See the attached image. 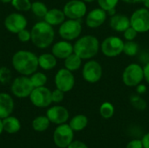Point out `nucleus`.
Listing matches in <instances>:
<instances>
[{
    "instance_id": "1",
    "label": "nucleus",
    "mask_w": 149,
    "mask_h": 148,
    "mask_svg": "<svg viewBox=\"0 0 149 148\" xmlns=\"http://www.w3.org/2000/svg\"><path fill=\"white\" fill-rule=\"evenodd\" d=\"M11 64L14 70L20 75L30 77L38 68V58L32 51L20 50L12 56Z\"/></svg>"
},
{
    "instance_id": "2",
    "label": "nucleus",
    "mask_w": 149,
    "mask_h": 148,
    "mask_svg": "<svg viewBox=\"0 0 149 148\" xmlns=\"http://www.w3.org/2000/svg\"><path fill=\"white\" fill-rule=\"evenodd\" d=\"M31 43L39 49L48 48L54 41L55 31L53 26L45 20L36 23L31 30Z\"/></svg>"
},
{
    "instance_id": "3",
    "label": "nucleus",
    "mask_w": 149,
    "mask_h": 148,
    "mask_svg": "<svg viewBox=\"0 0 149 148\" xmlns=\"http://www.w3.org/2000/svg\"><path fill=\"white\" fill-rule=\"evenodd\" d=\"M100 47V41L96 37L85 35L74 43L73 52L83 60H89L98 54Z\"/></svg>"
},
{
    "instance_id": "4",
    "label": "nucleus",
    "mask_w": 149,
    "mask_h": 148,
    "mask_svg": "<svg viewBox=\"0 0 149 148\" xmlns=\"http://www.w3.org/2000/svg\"><path fill=\"white\" fill-rule=\"evenodd\" d=\"M144 79L143 67L135 63L128 65L123 71L122 81L128 87H136Z\"/></svg>"
},
{
    "instance_id": "5",
    "label": "nucleus",
    "mask_w": 149,
    "mask_h": 148,
    "mask_svg": "<svg viewBox=\"0 0 149 148\" xmlns=\"http://www.w3.org/2000/svg\"><path fill=\"white\" fill-rule=\"evenodd\" d=\"M82 32V24L80 19L65 20L58 28V34L62 39L72 41L78 38Z\"/></svg>"
},
{
    "instance_id": "6",
    "label": "nucleus",
    "mask_w": 149,
    "mask_h": 148,
    "mask_svg": "<svg viewBox=\"0 0 149 148\" xmlns=\"http://www.w3.org/2000/svg\"><path fill=\"white\" fill-rule=\"evenodd\" d=\"M33 89L34 86L31 82L30 77L24 75L15 78L10 85V91L12 94L19 99L29 97Z\"/></svg>"
},
{
    "instance_id": "7",
    "label": "nucleus",
    "mask_w": 149,
    "mask_h": 148,
    "mask_svg": "<svg viewBox=\"0 0 149 148\" xmlns=\"http://www.w3.org/2000/svg\"><path fill=\"white\" fill-rule=\"evenodd\" d=\"M124 41L116 36H110L105 38L101 44L100 50L102 53L108 58H114L123 52Z\"/></svg>"
},
{
    "instance_id": "8",
    "label": "nucleus",
    "mask_w": 149,
    "mask_h": 148,
    "mask_svg": "<svg viewBox=\"0 0 149 148\" xmlns=\"http://www.w3.org/2000/svg\"><path fill=\"white\" fill-rule=\"evenodd\" d=\"M130 24L138 33L149 31V10L140 8L133 12L130 17Z\"/></svg>"
},
{
    "instance_id": "9",
    "label": "nucleus",
    "mask_w": 149,
    "mask_h": 148,
    "mask_svg": "<svg viewBox=\"0 0 149 148\" xmlns=\"http://www.w3.org/2000/svg\"><path fill=\"white\" fill-rule=\"evenodd\" d=\"M102 66L101 65L93 59H89L83 66L82 77L85 81L93 84L99 82L102 78Z\"/></svg>"
},
{
    "instance_id": "10",
    "label": "nucleus",
    "mask_w": 149,
    "mask_h": 148,
    "mask_svg": "<svg viewBox=\"0 0 149 148\" xmlns=\"http://www.w3.org/2000/svg\"><path fill=\"white\" fill-rule=\"evenodd\" d=\"M31 104L39 108L48 107L52 103V91L45 86L36 87L29 96Z\"/></svg>"
},
{
    "instance_id": "11",
    "label": "nucleus",
    "mask_w": 149,
    "mask_h": 148,
    "mask_svg": "<svg viewBox=\"0 0 149 148\" xmlns=\"http://www.w3.org/2000/svg\"><path fill=\"white\" fill-rule=\"evenodd\" d=\"M73 130L67 124H61L55 129L53 133V141L57 147L60 148H67L72 142Z\"/></svg>"
},
{
    "instance_id": "12",
    "label": "nucleus",
    "mask_w": 149,
    "mask_h": 148,
    "mask_svg": "<svg viewBox=\"0 0 149 148\" xmlns=\"http://www.w3.org/2000/svg\"><path fill=\"white\" fill-rule=\"evenodd\" d=\"M63 11L69 19H81L87 11L86 3L83 0H70L64 5Z\"/></svg>"
},
{
    "instance_id": "13",
    "label": "nucleus",
    "mask_w": 149,
    "mask_h": 148,
    "mask_svg": "<svg viewBox=\"0 0 149 148\" xmlns=\"http://www.w3.org/2000/svg\"><path fill=\"white\" fill-rule=\"evenodd\" d=\"M54 83L56 88L64 92H67L74 87L75 78L72 72L67 70L66 68H62L57 72L54 78Z\"/></svg>"
},
{
    "instance_id": "14",
    "label": "nucleus",
    "mask_w": 149,
    "mask_h": 148,
    "mask_svg": "<svg viewBox=\"0 0 149 148\" xmlns=\"http://www.w3.org/2000/svg\"><path fill=\"white\" fill-rule=\"evenodd\" d=\"M27 24V18L19 12H12L4 19V27L8 31L14 34H17L20 31L26 29Z\"/></svg>"
},
{
    "instance_id": "15",
    "label": "nucleus",
    "mask_w": 149,
    "mask_h": 148,
    "mask_svg": "<svg viewBox=\"0 0 149 148\" xmlns=\"http://www.w3.org/2000/svg\"><path fill=\"white\" fill-rule=\"evenodd\" d=\"M107 13L103 9L96 8L92 10L86 14V24L87 27L95 29L100 27L107 20Z\"/></svg>"
},
{
    "instance_id": "16",
    "label": "nucleus",
    "mask_w": 149,
    "mask_h": 148,
    "mask_svg": "<svg viewBox=\"0 0 149 148\" xmlns=\"http://www.w3.org/2000/svg\"><path fill=\"white\" fill-rule=\"evenodd\" d=\"M46 116L52 123L61 125L65 123L69 119L68 110L61 106H54L50 107L46 112Z\"/></svg>"
},
{
    "instance_id": "17",
    "label": "nucleus",
    "mask_w": 149,
    "mask_h": 148,
    "mask_svg": "<svg viewBox=\"0 0 149 148\" xmlns=\"http://www.w3.org/2000/svg\"><path fill=\"white\" fill-rule=\"evenodd\" d=\"M52 53L59 59H65L73 53V44L67 40H60L55 43L52 48Z\"/></svg>"
},
{
    "instance_id": "18",
    "label": "nucleus",
    "mask_w": 149,
    "mask_h": 148,
    "mask_svg": "<svg viewBox=\"0 0 149 148\" xmlns=\"http://www.w3.org/2000/svg\"><path fill=\"white\" fill-rule=\"evenodd\" d=\"M130 26V17L124 14H114L110 18V27L117 32H124Z\"/></svg>"
},
{
    "instance_id": "19",
    "label": "nucleus",
    "mask_w": 149,
    "mask_h": 148,
    "mask_svg": "<svg viewBox=\"0 0 149 148\" xmlns=\"http://www.w3.org/2000/svg\"><path fill=\"white\" fill-rule=\"evenodd\" d=\"M14 109V100L6 92H0V119L10 116Z\"/></svg>"
},
{
    "instance_id": "20",
    "label": "nucleus",
    "mask_w": 149,
    "mask_h": 148,
    "mask_svg": "<svg viewBox=\"0 0 149 148\" xmlns=\"http://www.w3.org/2000/svg\"><path fill=\"white\" fill-rule=\"evenodd\" d=\"M65 15L63 11V10L52 8L48 10L46 15L44 17V20L51 24L52 26H57L60 25L65 20Z\"/></svg>"
},
{
    "instance_id": "21",
    "label": "nucleus",
    "mask_w": 149,
    "mask_h": 148,
    "mask_svg": "<svg viewBox=\"0 0 149 148\" xmlns=\"http://www.w3.org/2000/svg\"><path fill=\"white\" fill-rule=\"evenodd\" d=\"M38 67L45 71H50L56 67L57 58L52 53H43L38 56Z\"/></svg>"
},
{
    "instance_id": "22",
    "label": "nucleus",
    "mask_w": 149,
    "mask_h": 148,
    "mask_svg": "<svg viewBox=\"0 0 149 148\" xmlns=\"http://www.w3.org/2000/svg\"><path fill=\"white\" fill-rule=\"evenodd\" d=\"M3 131L8 133H16L21 129V123L18 119L13 116H8L3 119Z\"/></svg>"
},
{
    "instance_id": "23",
    "label": "nucleus",
    "mask_w": 149,
    "mask_h": 148,
    "mask_svg": "<svg viewBox=\"0 0 149 148\" xmlns=\"http://www.w3.org/2000/svg\"><path fill=\"white\" fill-rule=\"evenodd\" d=\"M64 65H65V68H66L67 70L71 71V72H76L78 71L82 65V58H80L77 54H75L74 52L72 54H71L69 57H67L65 59H64Z\"/></svg>"
},
{
    "instance_id": "24",
    "label": "nucleus",
    "mask_w": 149,
    "mask_h": 148,
    "mask_svg": "<svg viewBox=\"0 0 149 148\" xmlns=\"http://www.w3.org/2000/svg\"><path fill=\"white\" fill-rule=\"evenodd\" d=\"M87 123H88V119L86 118V116L83 114H79V115L74 116L71 120L69 126L73 131L79 132L86 128V126H87Z\"/></svg>"
},
{
    "instance_id": "25",
    "label": "nucleus",
    "mask_w": 149,
    "mask_h": 148,
    "mask_svg": "<svg viewBox=\"0 0 149 148\" xmlns=\"http://www.w3.org/2000/svg\"><path fill=\"white\" fill-rule=\"evenodd\" d=\"M50 122L47 116H38L32 120L31 126L36 132H45L49 127Z\"/></svg>"
},
{
    "instance_id": "26",
    "label": "nucleus",
    "mask_w": 149,
    "mask_h": 148,
    "mask_svg": "<svg viewBox=\"0 0 149 148\" xmlns=\"http://www.w3.org/2000/svg\"><path fill=\"white\" fill-rule=\"evenodd\" d=\"M48 8L47 6L40 1H35L33 3H31V10L32 11V13L40 18H44L45 16L46 15L47 11H48Z\"/></svg>"
},
{
    "instance_id": "27",
    "label": "nucleus",
    "mask_w": 149,
    "mask_h": 148,
    "mask_svg": "<svg viewBox=\"0 0 149 148\" xmlns=\"http://www.w3.org/2000/svg\"><path fill=\"white\" fill-rule=\"evenodd\" d=\"M30 79L34 88H36V87L45 86L48 79L45 73L40 72H36L30 76Z\"/></svg>"
},
{
    "instance_id": "28",
    "label": "nucleus",
    "mask_w": 149,
    "mask_h": 148,
    "mask_svg": "<svg viewBox=\"0 0 149 148\" xmlns=\"http://www.w3.org/2000/svg\"><path fill=\"white\" fill-rule=\"evenodd\" d=\"M138 51H139V44L134 40L124 42L123 53H125L127 56L134 57L137 55Z\"/></svg>"
},
{
    "instance_id": "29",
    "label": "nucleus",
    "mask_w": 149,
    "mask_h": 148,
    "mask_svg": "<svg viewBox=\"0 0 149 148\" xmlns=\"http://www.w3.org/2000/svg\"><path fill=\"white\" fill-rule=\"evenodd\" d=\"M100 113L104 119H110L114 114V106L109 102H105L100 106Z\"/></svg>"
},
{
    "instance_id": "30",
    "label": "nucleus",
    "mask_w": 149,
    "mask_h": 148,
    "mask_svg": "<svg viewBox=\"0 0 149 148\" xmlns=\"http://www.w3.org/2000/svg\"><path fill=\"white\" fill-rule=\"evenodd\" d=\"M10 3L17 11L31 10V2L30 0H12Z\"/></svg>"
},
{
    "instance_id": "31",
    "label": "nucleus",
    "mask_w": 149,
    "mask_h": 148,
    "mask_svg": "<svg viewBox=\"0 0 149 148\" xmlns=\"http://www.w3.org/2000/svg\"><path fill=\"white\" fill-rule=\"evenodd\" d=\"M130 103L135 109L139 111H143L147 108V102L139 94L132 95L130 97Z\"/></svg>"
},
{
    "instance_id": "32",
    "label": "nucleus",
    "mask_w": 149,
    "mask_h": 148,
    "mask_svg": "<svg viewBox=\"0 0 149 148\" xmlns=\"http://www.w3.org/2000/svg\"><path fill=\"white\" fill-rule=\"evenodd\" d=\"M11 71L6 67V66H2L0 67V83L3 85L8 84L10 79H11Z\"/></svg>"
},
{
    "instance_id": "33",
    "label": "nucleus",
    "mask_w": 149,
    "mask_h": 148,
    "mask_svg": "<svg viewBox=\"0 0 149 148\" xmlns=\"http://www.w3.org/2000/svg\"><path fill=\"white\" fill-rule=\"evenodd\" d=\"M99 6L107 12L110 10L115 9L120 0H97Z\"/></svg>"
},
{
    "instance_id": "34",
    "label": "nucleus",
    "mask_w": 149,
    "mask_h": 148,
    "mask_svg": "<svg viewBox=\"0 0 149 148\" xmlns=\"http://www.w3.org/2000/svg\"><path fill=\"white\" fill-rule=\"evenodd\" d=\"M17 38L20 42L23 43H26L28 41H31V31H28L27 29H24L22 31H20L17 34Z\"/></svg>"
},
{
    "instance_id": "35",
    "label": "nucleus",
    "mask_w": 149,
    "mask_h": 148,
    "mask_svg": "<svg viewBox=\"0 0 149 148\" xmlns=\"http://www.w3.org/2000/svg\"><path fill=\"white\" fill-rule=\"evenodd\" d=\"M65 97V92L61 90L56 88L54 91L52 92V99L53 103H60L63 101Z\"/></svg>"
},
{
    "instance_id": "36",
    "label": "nucleus",
    "mask_w": 149,
    "mask_h": 148,
    "mask_svg": "<svg viewBox=\"0 0 149 148\" xmlns=\"http://www.w3.org/2000/svg\"><path fill=\"white\" fill-rule=\"evenodd\" d=\"M124 38L127 41H131V40H134L138 35V32L133 28V27H128L124 32H123Z\"/></svg>"
},
{
    "instance_id": "37",
    "label": "nucleus",
    "mask_w": 149,
    "mask_h": 148,
    "mask_svg": "<svg viewBox=\"0 0 149 148\" xmlns=\"http://www.w3.org/2000/svg\"><path fill=\"white\" fill-rule=\"evenodd\" d=\"M127 148H143L142 141L140 140H134L127 144Z\"/></svg>"
},
{
    "instance_id": "38",
    "label": "nucleus",
    "mask_w": 149,
    "mask_h": 148,
    "mask_svg": "<svg viewBox=\"0 0 149 148\" xmlns=\"http://www.w3.org/2000/svg\"><path fill=\"white\" fill-rule=\"evenodd\" d=\"M67 148H88L87 146L83 143L82 141H79V140H76V141H72Z\"/></svg>"
},
{
    "instance_id": "39",
    "label": "nucleus",
    "mask_w": 149,
    "mask_h": 148,
    "mask_svg": "<svg viewBox=\"0 0 149 148\" xmlns=\"http://www.w3.org/2000/svg\"><path fill=\"white\" fill-rule=\"evenodd\" d=\"M136 92L139 95H141V94H144L146 92H147V86L143 84H140L136 86Z\"/></svg>"
},
{
    "instance_id": "40",
    "label": "nucleus",
    "mask_w": 149,
    "mask_h": 148,
    "mask_svg": "<svg viewBox=\"0 0 149 148\" xmlns=\"http://www.w3.org/2000/svg\"><path fill=\"white\" fill-rule=\"evenodd\" d=\"M143 72H144V79L149 84V63H147L143 66Z\"/></svg>"
},
{
    "instance_id": "41",
    "label": "nucleus",
    "mask_w": 149,
    "mask_h": 148,
    "mask_svg": "<svg viewBox=\"0 0 149 148\" xmlns=\"http://www.w3.org/2000/svg\"><path fill=\"white\" fill-rule=\"evenodd\" d=\"M141 141H142L143 148H149V133L146 135H144Z\"/></svg>"
},
{
    "instance_id": "42",
    "label": "nucleus",
    "mask_w": 149,
    "mask_h": 148,
    "mask_svg": "<svg viewBox=\"0 0 149 148\" xmlns=\"http://www.w3.org/2000/svg\"><path fill=\"white\" fill-rule=\"evenodd\" d=\"M121 1L126 3H130V4H134V3H139L143 2V0H121Z\"/></svg>"
},
{
    "instance_id": "43",
    "label": "nucleus",
    "mask_w": 149,
    "mask_h": 148,
    "mask_svg": "<svg viewBox=\"0 0 149 148\" xmlns=\"http://www.w3.org/2000/svg\"><path fill=\"white\" fill-rule=\"evenodd\" d=\"M3 131V120L0 119V135Z\"/></svg>"
},
{
    "instance_id": "44",
    "label": "nucleus",
    "mask_w": 149,
    "mask_h": 148,
    "mask_svg": "<svg viewBox=\"0 0 149 148\" xmlns=\"http://www.w3.org/2000/svg\"><path fill=\"white\" fill-rule=\"evenodd\" d=\"M142 3H144V6H145L147 9H148L149 10V0H143Z\"/></svg>"
},
{
    "instance_id": "45",
    "label": "nucleus",
    "mask_w": 149,
    "mask_h": 148,
    "mask_svg": "<svg viewBox=\"0 0 149 148\" xmlns=\"http://www.w3.org/2000/svg\"><path fill=\"white\" fill-rule=\"evenodd\" d=\"M3 3H11V1L12 0H0Z\"/></svg>"
},
{
    "instance_id": "46",
    "label": "nucleus",
    "mask_w": 149,
    "mask_h": 148,
    "mask_svg": "<svg viewBox=\"0 0 149 148\" xmlns=\"http://www.w3.org/2000/svg\"><path fill=\"white\" fill-rule=\"evenodd\" d=\"M84 2H86V3H92V2H93L94 0H83Z\"/></svg>"
},
{
    "instance_id": "47",
    "label": "nucleus",
    "mask_w": 149,
    "mask_h": 148,
    "mask_svg": "<svg viewBox=\"0 0 149 148\" xmlns=\"http://www.w3.org/2000/svg\"><path fill=\"white\" fill-rule=\"evenodd\" d=\"M147 63H149V55H148V62Z\"/></svg>"
}]
</instances>
